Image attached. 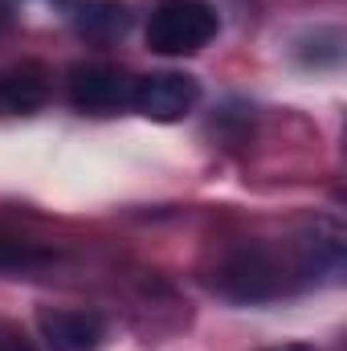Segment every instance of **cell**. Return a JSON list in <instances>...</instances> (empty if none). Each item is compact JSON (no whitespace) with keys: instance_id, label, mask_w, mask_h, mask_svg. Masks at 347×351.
<instances>
[{"instance_id":"6da1fadb","label":"cell","mask_w":347,"mask_h":351,"mask_svg":"<svg viewBox=\"0 0 347 351\" xmlns=\"http://www.w3.org/2000/svg\"><path fill=\"white\" fill-rule=\"evenodd\" d=\"M290 265L282 262L270 245H258V241H241L233 245L217 269H213V290L233 298V302H270L278 294L290 290Z\"/></svg>"},{"instance_id":"30bf717a","label":"cell","mask_w":347,"mask_h":351,"mask_svg":"<svg viewBox=\"0 0 347 351\" xmlns=\"http://www.w3.org/2000/svg\"><path fill=\"white\" fill-rule=\"evenodd\" d=\"M261 351H315V348H307V343H282V348H261Z\"/></svg>"},{"instance_id":"7a4b0ae2","label":"cell","mask_w":347,"mask_h":351,"mask_svg":"<svg viewBox=\"0 0 347 351\" xmlns=\"http://www.w3.org/2000/svg\"><path fill=\"white\" fill-rule=\"evenodd\" d=\"M221 33V16L208 0H160L147 16V49L160 58H188Z\"/></svg>"},{"instance_id":"5b68a950","label":"cell","mask_w":347,"mask_h":351,"mask_svg":"<svg viewBox=\"0 0 347 351\" xmlns=\"http://www.w3.org/2000/svg\"><path fill=\"white\" fill-rule=\"evenodd\" d=\"M37 327H41V339L53 351H98L106 339L102 315L78 311V306H41Z\"/></svg>"},{"instance_id":"277c9868","label":"cell","mask_w":347,"mask_h":351,"mask_svg":"<svg viewBox=\"0 0 347 351\" xmlns=\"http://www.w3.org/2000/svg\"><path fill=\"white\" fill-rule=\"evenodd\" d=\"M196 102H200V82L188 74H172V70L135 78V90H131V106L152 123H176Z\"/></svg>"},{"instance_id":"3957f363","label":"cell","mask_w":347,"mask_h":351,"mask_svg":"<svg viewBox=\"0 0 347 351\" xmlns=\"http://www.w3.org/2000/svg\"><path fill=\"white\" fill-rule=\"evenodd\" d=\"M131 90H135V78L119 66H102V62H90V66H74L70 70V102L78 110H90V114H115L123 106H131Z\"/></svg>"},{"instance_id":"ba28073f","label":"cell","mask_w":347,"mask_h":351,"mask_svg":"<svg viewBox=\"0 0 347 351\" xmlns=\"http://www.w3.org/2000/svg\"><path fill=\"white\" fill-rule=\"evenodd\" d=\"M41 262H49V250L21 237H0V269H33Z\"/></svg>"},{"instance_id":"8992f818","label":"cell","mask_w":347,"mask_h":351,"mask_svg":"<svg viewBox=\"0 0 347 351\" xmlns=\"http://www.w3.org/2000/svg\"><path fill=\"white\" fill-rule=\"evenodd\" d=\"M49 98V74L41 62H16L0 70V110L4 114H33Z\"/></svg>"},{"instance_id":"8fae6325","label":"cell","mask_w":347,"mask_h":351,"mask_svg":"<svg viewBox=\"0 0 347 351\" xmlns=\"http://www.w3.org/2000/svg\"><path fill=\"white\" fill-rule=\"evenodd\" d=\"M0 351H29V348H21V343H0Z\"/></svg>"},{"instance_id":"9c48e42d","label":"cell","mask_w":347,"mask_h":351,"mask_svg":"<svg viewBox=\"0 0 347 351\" xmlns=\"http://www.w3.org/2000/svg\"><path fill=\"white\" fill-rule=\"evenodd\" d=\"M12 25V8H8V0H0V29H8Z\"/></svg>"},{"instance_id":"52a82bcc","label":"cell","mask_w":347,"mask_h":351,"mask_svg":"<svg viewBox=\"0 0 347 351\" xmlns=\"http://www.w3.org/2000/svg\"><path fill=\"white\" fill-rule=\"evenodd\" d=\"M74 25H78V33L90 37V41H115V37L127 33L131 8L123 0H86V4H78Z\"/></svg>"}]
</instances>
